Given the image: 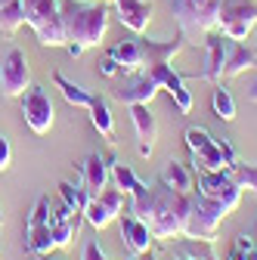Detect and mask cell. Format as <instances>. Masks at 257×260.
<instances>
[{
  "label": "cell",
  "mask_w": 257,
  "mask_h": 260,
  "mask_svg": "<svg viewBox=\"0 0 257 260\" xmlns=\"http://www.w3.org/2000/svg\"><path fill=\"white\" fill-rule=\"evenodd\" d=\"M220 4L223 0H171V13L186 44H202L208 31H217Z\"/></svg>",
  "instance_id": "277c9868"
},
{
  "label": "cell",
  "mask_w": 257,
  "mask_h": 260,
  "mask_svg": "<svg viewBox=\"0 0 257 260\" xmlns=\"http://www.w3.org/2000/svg\"><path fill=\"white\" fill-rule=\"evenodd\" d=\"M254 25H257V0H223L220 4L217 31L223 38L245 41L248 35H254Z\"/></svg>",
  "instance_id": "8992f818"
},
{
  "label": "cell",
  "mask_w": 257,
  "mask_h": 260,
  "mask_svg": "<svg viewBox=\"0 0 257 260\" xmlns=\"http://www.w3.org/2000/svg\"><path fill=\"white\" fill-rule=\"evenodd\" d=\"M62 28H66L69 56H81L90 47H100L109 31V4L96 0H59Z\"/></svg>",
  "instance_id": "6da1fadb"
},
{
  "label": "cell",
  "mask_w": 257,
  "mask_h": 260,
  "mask_svg": "<svg viewBox=\"0 0 257 260\" xmlns=\"http://www.w3.org/2000/svg\"><path fill=\"white\" fill-rule=\"evenodd\" d=\"M254 35H257V25H254Z\"/></svg>",
  "instance_id": "7dc6e473"
},
{
  "label": "cell",
  "mask_w": 257,
  "mask_h": 260,
  "mask_svg": "<svg viewBox=\"0 0 257 260\" xmlns=\"http://www.w3.org/2000/svg\"><path fill=\"white\" fill-rule=\"evenodd\" d=\"M230 260H248V254H242V251L233 248V251H230Z\"/></svg>",
  "instance_id": "ab89813d"
},
{
  "label": "cell",
  "mask_w": 257,
  "mask_h": 260,
  "mask_svg": "<svg viewBox=\"0 0 257 260\" xmlns=\"http://www.w3.org/2000/svg\"><path fill=\"white\" fill-rule=\"evenodd\" d=\"M158 183H165L168 189H177V192H183V195H189L192 189H196L192 171L183 165V161H174V158L162 168V174H158Z\"/></svg>",
  "instance_id": "d6986e66"
},
{
  "label": "cell",
  "mask_w": 257,
  "mask_h": 260,
  "mask_svg": "<svg viewBox=\"0 0 257 260\" xmlns=\"http://www.w3.org/2000/svg\"><path fill=\"white\" fill-rule=\"evenodd\" d=\"M22 13H25V25L35 28L41 47H66L59 0H22Z\"/></svg>",
  "instance_id": "5b68a950"
},
{
  "label": "cell",
  "mask_w": 257,
  "mask_h": 260,
  "mask_svg": "<svg viewBox=\"0 0 257 260\" xmlns=\"http://www.w3.org/2000/svg\"><path fill=\"white\" fill-rule=\"evenodd\" d=\"M22 115H25V124L35 130L38 137L50 134V127L56 121V109H53V96L47 87H28L22 93Z\"/></svg>",
  "instance_id": "ba28073f"
},
{
  "label": "cell",
  "mask_w": 257,
  "mask_h": 260,
  "mask_svg": "<svg viewBox=\"0 0 257 260\" xmlns=\"http://www.w3.org/2000/svg\"><path fill=\"white\" fill-rule=\"evenodd\" d=\"M96 4H115V0H96Z\"/></svg>",
  "instance_id": "b9f144b4"
},
{
  "label": "cell",
  "mask_w": 257,
  "mask_h": 260,
  "mask_svg": "<svg viewBox=\"0 0 257 260\" xmlns=\"http://www.w3.org/2000/svg\"><path fill=\"white\" fill-rule=\"evenodd\" d=\"M81 171H84V189H87L90 195H100V192L109 186L112 171H109V161H106L100 152H90V155L84 158Z\"/></svg>",
  "instance_id": "e0dca14e"
},
{
  "label": "cell",
  "mask_w": 257,
  "mask_h": 260,
  "mask_svg": "<svg viewBox=\"0 0 257 260\" xmlns=\"http://www.w3.org/2000/svg\"><path fill=\"white\" fill-rule=\"evenodd\" d=\"M10 161H13V149H10L7 137H0V171H7V168H10Z\"/></svg>",
  "instance_id": "d590c367"
},
{
  "label": "cell",
  "mask_w": 257,
  "mask_h": 260,
  "mask_svg": "<svg viewBox=\"0 0 257 260\" xmlns=\"http://www.w3.org/2000/svg\"><path fill=\"white\" fill-rule=\"evenodd\" d=\"M47 223H53V205H50V195H41L35 208H31L25 226H47Z\"/></svg>",
  "instance_id": "f546056e"
},
{
  "label": "cell",
  "mask_w": 257,
  "mask_h": 260,
  "mask_svg": "<svg viewBox=\"0 0 257 260\" xmlns=\"http://www.w3.org/2000/svg\"><path fill=\"white\" fill-rule=\"evenodd\" d=\"M118 7V19L127 31H134V35H146L149 25H152V4L149 0H115Z\"/></svg>",
  "instance_id": "9a60e30c"
},
{
  "label": "cell",
  "mask_w": 257,
  "mask_h": 260,
  "mask_svg": "<svg viewBox=\"0 0 257 260\" xmlns=\"http://www.w3.org/2000/svg\"><path fill=\"white\" fill-rule=\"evenodd\" d=\"M162 90L149 72H134V75H121V81L115 84L112 96L121 103V106H137V103H152L155 100V93Z\"/></svg>",
  "instance_id": "9c48e42d"
},
{
  "label": "cell",
  "mask_w": 257,
  "mask_h": 260,
  "mask_svg": "<svg viewBox=\"0 0 257 260\" xmlns=\"http://www.w3.org/2000/svg\"><path fill=\"white\" fill-rule=\"evenodd\" d=\"M131 260H158V257H155V251L149 248V251H143V254H134Z\"/></svg>",
  "instance_id": "f35d334b"
},
{
  "label": "cell",
  "mask_w": 257,
  "mask_h": 260,
  "mask_svg": "<svg viewBox=\"0 0 257 260\" xmlns=\"http://www.w3.org/2000/svg\"><path fill=\"white\" fill-rule=\"evenodd\" d=\"M90 121H93V127L100 130V134H103L109 143H115V121H112V109H109V103L103 100V96H96V100H93V106H90Z\"/></svg>",
  "instance_id": "7402d4cb"
},
{
  "label": "cell",
  "mask_w": 257,
  "mask_h": 260,
  "mask_svg": "<svg viewBox=\"0 0 257 260\" xmlns=\"http://www.w3.org/2000/svg\"><path fill=\"white\" fill-rule=\"evenodd\" d=\"M25 251L28 254H50V251H56L50 223L47 226H25Z\"/></svg>",
  "instance_id": "ffe728a7"
},
{
  "label": "cell",
  "mask_w": 257,
  "mask_h": 260,
  "mask_svg": "<svg viewBox=\"0 0 257 260\" xmlns=\"http://www.w3.org/2000/svg\"><path fill=\"white\" fill-rule=\"evenodd\" d=\"M7 4H13V0H0V7H7Z\"/></svg>",
  "instance_id": "7bdbcfd3"
},
{
  "label": "cell",
  "mask_w": 257,
  "mask_h": 260,
  "mask_svg": "<svg viewBox=\"0 0 257 260\" xmlns=\"http://www.w3.org/2000/svg\"><path fill=\"white\" fill-rule=\"evenodd\" d=\"M35 260H59V257H50V254H35Z\"/></svg>",
  "instance_id": "60d3db41"
},
{
  "label": "cell",
  "mask_w": 257,
  "mask_h": 260,
  "mask_svg": "<svg viewBox=\"0 0 257 260\" xmlns=\"http://www.w3.org/2000/svg\"><path fill=\"white\" fill-rule=\"evenodd\" d=\"M100 199H103V205H106L115 217H121V214H124V205H127V199H131V195L115 186V189H103V192H100Z\"/></svg>",
  "instance_id": "1f68e13d"
},
{
  "label": "cell",
  "mask_w": 257,
  "mask_h": 260,
  "mask_svg": "<svg viewBox=\"0 0 257 260\" xmlns=\"http://www.w3.org/2000/svg\"><path fill=\"white\" fill-rule=\"evenodd\" d=\"M53 84L62 90V96L72 103V106H81V109H90L93 106V100H96V93H90V90H84V87H78V84H72L62 72H53Z\"/></svg>",
  "instance_id": "44dd1931"
},
{
  "label": "cell",
  "mask_w": 257,
  "mask_h": 260,
  "mask_svg": "<svg viewBox=\"0 0 257 260\" xmlns=\"http://www.w3.org/2000/svg\"><path fill=\"white\" fill-rule=\"evenodd\" d=\"M183 254L192 257V260H208L214 251H211V242H196V239H186L183 242Z\"/></svg>",
  "instance_id": "d6a6232c"
},
{
  "label": "cell",
  "mask_w": 257,
  "mask_h": 260,
  "mask_svg": "<svg viewBox=\"0 0 257 260\" xmlns=\"http://www.w3.org/2000/svg\"><path fill=\"white\" fill-rule=\"evenodd\" d=\"M199 192L230 205L233 211L239 208V199H242V189L233 183L230 171H199Z\"/></svg>",
  "instance_id": "30bf717a"
},
{
  "label": "cell",
  "mask_w": 257,
  "mask_h": 260,
  "mask_svg": "<svg viewBox=\"0 0 257 260\" xmlns=\"http://www.w3.org/2000/svg\"><path fill=\"white\" fill-rule=\"evenodd\" d=\"M223 50H227V56H223V81H227V78H239V75H245L248 69H257L254 50L245 47L242 41L227 38V41H223Z\"/></svg>",
  "instance_id": "2e32d148"
},
{
  "label": "cell",
  "mask_w": 257,
  "mask_h": 260,
  "mask_svg": "<svg viewBox=\"0 0 257 260\" xmlns=\"http://www.w3.org/2000/svg\"><path fill=\"white\" fill-rule=\"evenodd\" d=\"M109 171H112V180H115V186H118V189H124L127 195H131V192L140 186L137 174H134L131 168H127L124 161H115V158H112V161H109Z\"/></svg>",
  "instance_id": "83f0119b"
},
{
  "label": "cell",
  "mask_w": 257,
  "mask_h": 260,
  "mask_svg": "<svg viewBox=\"0 0 257 260\" xmlns=\"http://www.w3.org/2000/svg\"><path fill=\"white\" fill-rule=\"evenodd\" d=\"M81 260H109V254L103 251L100 239H87V245H84V254H81Z\"/></svg>",
  "instance_id": "836d02e7"
},
{
  "label": "cell",
  "mask_w": 257,
  "mask_h": 260,
  "mask_svg": "<svg viewBox=\"0 0 257 260\" xmlns=\"http://www.w3.org/2000/svg\"><path fill=\"white\" fill-rule=\"evenodd\" d=\"M31 87V69H28V56L19 47H7L0 56V93L7 100H16Z\"/></svg>",
  "instance_id": "52a82bcc"
},
{
  "label": "cell",
  "mask_w": 257,
  "mask_h": 260,
  "mask_svg": "<svg viewBox=\"0 0 257 260\" xmlns=\"http://www.w3.org/2000/svg\"><path fill=\"white\" fill-rule=\"evenodd\" d=\"M177 260H192V257H186V254H180V257H177Z\"/></svg>",
  "instance_id": "ee69618b"
},
{
  "label": "cell",
  "mask_w": 257,
  "mask_h": 260,
  "mask_svg": "<svg viewBox=\"0 0 257 260\" xmlns=\"http://www.w3.org/2000/svg\"><path fill=\"white\" fill-rule=\"evenodd\" d=\"M0 223H4V211H0Z\"/></svg>",
  "instance_id": "f6af8a7d"
},
{
  "label": "cell",
  "mask_w": 257,
  "mask_h": 260,
  "mask_svg": "<svg viewBox=\"0 0 257 260\" xmlns=\"http://www.w3.org/2000/svg\"><path fill=\"white\" fill-rule=\"evenodd\" d=\"M233 214L230 205H223L217 199H208L199 189L189 192V214H186V223H183V236L186 239H196V242H217V233H220V223Z\"/></svg>",
  "instance_id": "3957f363"
},
{
  "label": "cell",
  "mask_w": 257,
  "mask_h": 260,
  "mask_svg": "<svg viewBox=\"0 0 257 260\" xmlns=\"http://www.w3.org/2000/svg\"><path fill=\"white\" fill-rule=\"evenodd\" d=\"M25 25V13H22V0H13V4L0 7V31L7 38H13L16 31Z\"/></svg>",
  "instance_id": "d4e9b609"
},
{
  "label": "cell",
  "mask_w": 257,
  "mask_h": 260,
  "mask_svg": "<svg viewBox=\"0 0 257 260\" xmlns=\"http://www.w3.org/2000/svg\"><path fill=\"white\" fill-rule=\"evenodd\" d=\"M236 152L227 140H214L208 149L196 152L192 155V165H196V171H233L236 168Z\"/></svg>",
  "instance_id": "7c38bea8"
},
{
  "label": "cell",
  "mask_w": 257,
  "mask_h": 260,
  "mask_svg": "<svg viewBox=\"0 0 257 260\" xmlns=\"http://www.w3.org/2000/svg\"><path fill=\"white\" fill-rule=\"evenodd\" d=\"M109 56L118 62L121 75H134V72H143V50H140V41L131 38V41H121L109 50Z\"/></svg>",
  "instance_id": "ac0fdd59"
},
{
  "label": "cell",
  "mask_w": 257,
  "mask_h": 260,
  "mask_svg": "<svg viewBox=\"0 0 257 260\" xmlns=\"http://www.w3.org/2000/svg\"><path fill=\"white\" fill-rule=\"evenodd\" d=\"M223 38L220 31H208L205 35V65L196 72V78L202 81H211V84H223V56H227V50H223Z\"/></svg>",
  "instance_id": "8fae6325"
},
{
  "label": "cell",
  "mask_w": 257,
  "mask_h": 260,
  "mask_svg": "<svg viewBox=\"0 0 257 260\" xmlns=\"http://www.w3.org/2000/svg\"><path fill=\"white\" fill-rule=\"evenodd\" d=\"M81 220H84V214H75V217H69V220H53V223H50V233H53L56 248H69V245H72V239L78 236Z\"/></svg>",
  "instance_id": "603a6c76"
},
{
  "label": "cell",
  "mask_w": 257,
  "mask_h": 260,
  "mask_svg": "<svg viewBox=\"0 0 257 260\" xmlns=\"http://www.w3.org/2000/svg\"><path fill=\"white\" fill-rule=\"evenodd\" d=\"M59 195H62V202H66L75 214H84V208H87V202H90V192H87L84 186L69 183V180L59 183Z\"/></svg>",
  "instance_id": "484cf974"
},
{
  "label": "cell",
  "mask_w": 257,
  "mask_h": 260,
  "mask_svg": "<svg viewBox=\"0 0 257 260\" xmlns=\"http://www.w3.org/2000/svg\"><path fill=\"white\" fill-rule=\"evenodd\" d=\"M186 214H189V195L177 192V189H168L165 183H152V236L155 239H177L183 236V223H186Z\"/></svg>",
  "instance_id": "7a4b0ae2"
},
{
  "label": "cell",
  "mask_w": 257,
  "mask_h": 260,
  "mask_svg": "<svg viewBox=\"0 0 257 260\" xmlns=\"http://www.w3.org/2000/svg\"><path fill=\"white\" fill-rule=\"evenodd\" d=\"M230 177H233V183L245 192H257V165H242V161H236V168L230 171Z\"/></svg>",
  "instance_id": "f1b7e54d"
},
{
  "label": "cell",
  "mask_w": 257,
  "mask_h": 260,
  "mask_svg": "<svg viewBox=\"0 0 257 260\" xmlns=\"http://www.w3.org/2000/svg\"><path fill=\"white\" fill-rule=\"evenodd\" d=\"M100 72H103L106 78H118V75H121V69H118V62H115L112 56H106V59L100 62Z\"/></svg>",
  "instance_id": "8d00e7d4"
},
{
  "label": "cell",
  "mask_w": 257,
  "mask_h": 260,
  "mask_svg": "<svg viewBox=\"0 0 257 260\" xmlns=\"http://www.w3.org/2000/svg\"><path fill=\"white\" fill-rule=\"evenodd\" d=\"M211 109H214V115L220 121H236V100L230 96V90L223 84H217V90L211 96Z\"/></svg>",
  "instance_id": "4316f807"
},
{
  "label": "cell",
  "mask_w": 257,
  "mask_h": 260,
  "mask_svg": "<svg viewBox=\"0 0 257 260\" xmlns=\"http://www.w3.org/2000/svg\"><path fill=\"white\" fill-rule=\"evenodd\" d=\"M236 251H242V254H251L254 248H257V239H254V233H242L239 239H236V245H233Z\"/></svg>",
  "instance_id": "e575fe53"
},
{
  "label": "cell",
  "mask_w": 257,
  "mask_h": 260,
  "mask_svg": "<svg viewBox=\"0 0 257 260\" xmlns=\"http://www.w3.org/2000/svg\"><path fill=\"white\" fill-rule=\"evenodd\" d=\"M118 220H121V239H124V248L131 251V257H134V254H143V251L152 248L155 236H152V226H149V223H143V220L134 217L131 211L121 214Z\"/></svg>",
  "instance_id": "5bb4252c"
},
{
  "label": "cell",
  "mask_w": 257,
  "mask_h": 260,
  "mask_svg": "<svg viewBox=\"0 0 257 260\" xmlns=\"http://www.w3.org/2000/svg\"><path fill=\"white\" fill-rule=\"evenodd\" d=\"M84 220L93 226V230H106V226H109L112 220H118V217L103 205L100 195H90V202H87V208H84Z\"/></svg>",
  "instance_id": "cb8c5ba5"
},
{
  "label": "cell",
  "mask_w": 257,
  "mask_h": 260,
  "mask_svg": "<svg viewBox=\"0 0 257 260\" xmlns=\"http://www.w3.org/2000/svg\"><path fill=\"white\" fill-rule=\"evenodd\" d=\"M127 109H131V121H134L137 137H140V146H137L140 158H152V152H155V140H158V121H155V115L149 112L146 103L127 106Z\"/></svg>",
  "instance_id": "4fadbf2b"
},
{
  "label": "cell",
  "mask_w": 257,
  "mask_h": 260,
  "mask_svg": "<svg viewBox=\"0 0 257 260\" xmlns=\"http://www.w3.org/2000/svg\"><path fill=\"white\" fill-rule=\"evenodd\" d=\"M183 140H186V146H189V152H192V155L202 152V149H208V146L214 143L211 130H205V127H189L186 134H183Z\"/></svg>",
  "instance_id": "4dcf8cb0"
},
{
  "label": "cell",
  "mask_w": 257,
  "mask_h": 260,
  "mask_svg": "<svg viewBox=\"0 0 257 260\" xmlns=\"http://www.w3.org/2000/svg\"><path fill=\"white\" fill-rule=\"evenodd\" d=\"M245 96H248V103H257V81H251V84H248Z\"/></svg>",
  "instance_id": "74e56055"
},
{
  "label": "cell",
  "mask_w": 257,
  "mask_h": 260,
  "mask_svg": "<svg viewBox=\"0 0 257 260\" xmlns=\"http://www.w3.org/2000/svg\"><path fill=\"white\" fill-rule=\"evenodd\" d=\"M208 260H217V257H214V254H211V257H208Z\"/></svg>",
  "instance_id": "bcb514c9"
}]
</instances>
